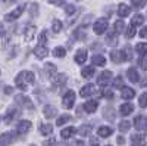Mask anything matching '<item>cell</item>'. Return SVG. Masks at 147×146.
I'll list each match as a JSON object with an SVG mask.
<instances>
[{
	"label": "cell",
	"instance_id": "47",
	"mask_svg": "<svg viewBox=\"0 0 147 146\" xmlns=\"http://www.w3.org/2000/svg\"><path fill=\"white\" fill-rule=\"evenodd\" d=\"M102 93H103V96H105V97H107V99H113V93H112V90L105 89Z\"/></svg>",
	"mask_w": 147,
	"mask_h": 146
},
{
	"label": "cell",
	"instance_id": "10",
	"mask_svg": "<svg viewBox=\"0 0 147 146\" xmlns=\"http://www.w3.org/2000/svg\"><path fill=\"white\" fill-rule=\"evenodd\" d=\"M43 114H44V117H46L47 120H52V118L56 117L57 111H56V108H55V106H52V105H46L44 109H43Z\"/></svg>",
	"mask_w": 147,
	"mask_h": 146
},
{
	"label": "cell",
	"instance_id": "24",
	"mask_svg": "<svg viewBox=\"0 0 147 146\" xmlns=\"http://www.w3.org/2000/svg\"><path fill=\"white\" fill-rule=\"evenodd\" d=\"M91 128H93V126H91V124H84V126H81V127L78 128L80 136H82V137H85V136H90Z\"/></svg>",
	"mask_w": 147,
	"mask_h": 146
},
{
	"label": "cell",
	"instance_id": "57",
	"mask_svg": "<svg viewBox=\"0 0 147 146\" xmlns=\"http://www.w3.org/2000/svg\"><path fill=\"white\" fill-rule=\"evenodd\" d=\"M31 146H35V145H31Z\"/></svg>",
	"mask_w": 147,
	"mask_h": 146
},
{
	"label": "cell",
	"instance_id": "4",
	"mask_svg": "<svg viewBox=\"0 0 147 146\" xmlns=\"http://www.w3.org/2000/svg\"><path fill=\"white\" fill-rule=\"evenodd\" d=\"M74 103H75V93H74V90H68L62 97V105L66 109H71L74 106Z\"/></svg>",
	"mask_w": 147,
	"mask_h": 146
},
{
	"label": "cell",
	"instance_id": "58",
	"mask_svg": "<svg viewBox=\"0 0 147 146\" xmlns=\"http://www.w3.org/2000/svg\"><path fill=\"white\" fill-rule=\"evenodd\" d=\"M107 146H109V145H107Z\"/></svg>",
	"mask_w": 147,
	"mask_h": 146
},
{
	"label": "cell",
	"instance_id": "31",
	"mask_svg": "<svg viewBox=\"0 0 147 146\" xmlns=\"http://www.w3.org/2000/svg\"><path fill=\"white\" fill-rule=\"evenodd\" d=\"M103 117L106 120H109V121H113L115 120V111L112 108H105L103 109Z\"/></svg>",
	"mask_w": 147,
	"mask_h": 146
},
{
	"label": "cell",
	"instance_id": "36",
	"mask_svg": "<svg viewBox=\"0 0 147 146\" xmlns=\"http://www.w3.org/2000/svg\"><path fill=\"white\" fill-rule=\"evenodd\" d=\"M136 50H137L141 56H144V55L147 53V43H138V44L136 46Z\"/></svg>",
	"mask_w": 147,
	"mask_h": 146
},
{
	"label": "cell",
	"instance_id": "48",
	"mask_svg": "<svg viewBox=\"0 0 147 146\" xmlns=\"http://www.w3.org/2000/svg\"><path fill=\"white\" fill-rule=\"evenodd\" d=\"M140 67H141L144 71H147V58H141V59H140Z\"/></svg>",
	"mask_w": 147,
	"mask_h": 146
},
{
	"label": "cell",
	"instance_id": "54",
	"mask_svg": "<svg viewBox=\"0 0 147 146\" xmlns=\"http://www.w3.org/2000/svg\"><path fill=\"white\" fill-rule=\"evenodd\" d=\"M118 143H119V145H124V143H125V139L122 137V136H119V137H118Z\"/></svg>",
	"mask_w": 147,
	"mask_h": 146
},
{
	"label": "cell",
	"instance_id": "49",
	"mask_svg": "<svg viewBox=\"0 0 147 146\" xmlns=\"http://www.w3.org/2000/svg\"><path fill=\"white\" fill-rule=\"evenodd\" d=\"M49 3H52V5H56V6H62L63 0H49Z\"/></svg>",
	"mask_w": 147,
	"mask_h": 146
},
{
	"label": "cell",
	"instance_id": "40",
	"mask_svg": "<svg viewBox=\"0 0 147 146\" xmlns=\"http://www.w3.org/2000/svg\"><path fill=\"white\" fill-rule=\"evenodd\" d=\"M60 30H62V22H60L59 19H55L53 24H52V31L53 33H59Z\"/></svg>",
	"mask_w": 147,
	"mask_h": 146
},
{
	"label": "cell",
	"instance_id": "27",
	"mask_svg": "<svg viewBox=\"0 0 147 146\" xmlns=\"http://www.w3.org/2000/svg\"><path fill=\"white\" fill-rule=\"evenodd\" d=\"M106 43L109 46H116L118 44V34L116 33H109L106 37Z\"/></svg>",
	"mask_w": 147,
	"mask_h": 146
},
{
	"label": "cell",
	"instance_id": "46",
	"mask_svg": "<svg viewBox=\"0 0 147 146\" xmlns=\"http://www.w3.org/2000/svg\"><path fill=\"white\" fill-rule=\"evenodd\" d=\"M134 35H136V28L129 25V28H127V37L128 39H132Z\"/></svg>",
	"mask_w": 147,
	"mask_h": 146
},
{
	"label": "cell",
	"instance_id": "25",
	"mask_svg": "<svg viewBox=\"0 0 147 146\" xmlns=\"http://www.w3.org/2000/svg\"><path fill=\"white\" fill-rule=\"evenodd\" d=\"M91 62L97 67H103V65H106V58L102 56V55H94L91 58Z\"/></svg>",
	"mask_w": 147,
	"mask_h": 146
},
{
	"label": "cell",
	"instance_id": "42",
	"mask_svg": "<svg viewBox=\"0 0 147 146\" xmlns=\"http://www.w3.org/2000/svg\"><path fill=\"white\" fill-rule=\"evenodd\" d=\"M138 105H140L141 108H146V106H147V93H146V92L140 96V99H138Z\"/></svg>",
	"mask_w": 147,
	"mask_h": 146
},
{
	"label": "cell",
	"instance_id": "59",
	"mask_svg": "<svg viewBox=\"0 0 147 146\" xmlns=\"http://www.w3.org/2000/svg\"><path fill=\"white\" fill-rule=\"evenodd\" d=\"M146 128H147V127H146Z\"/></svg>",
	"mask_w": 147,
	"mask_h": 146
},
{
	"label": "cell",
	"instance_id": "51",
	"mask_svg": "<svg viewBox=\"0 0 147 146\" xmlns=\"http://www.w3.org/2000/svg\"><path fill=\"white\" fill-rule=\"evenodd\" d=\"M43 145H44V146H53V145H55V139L50 137V140H46Z\"/></svg>",
	"mask_w": 147,
	"mask_h": 146
},
{
	"label": "cell",
	"instance_id": "7",
	"mask_svg": "<svg viewBox=\"0 0 147 146\" xmlns=\"http://www.w3.org/2000/svg\"><path fill=\"white\" fill-rule=\"evenodd\" d=\"M110 59H112L115 64L124 62V60L127 59L125 58V52H122V50H112V52H110Z\"/></svg>",
	"mask_w": 147,
	"mask_h": 146
},
{
	"label": "cell",
	"instance_id": "34",
	"mask_svg": "<svg viewBox=\"0 0 147 146\" xmlns=\"http://www.w3.org/2000/svg\"><path fill=\"white\" fill-rule=\"evenodd\" d=\"M71 120H72V117H71V115H68V114H65V115H62V117H59V118H57V121H56V126L62 127L63 124H66L68 121H71Z\"/></svg>",
	"mask_w": 147,
	"mask_h": 146
},
{
	"label": "cell",
	"instance_id": "35",
	"mask_svg": "<svg viewBox=\"0 0 147 146\" xmlns=\"http://www.w3.org/2000/svg\"><path fill=\"white\" fill-rule=\"evenodd\" d=\"M65 55H66V50L63 47L57 46V47L53 49V56H56V58H65Z\"/></svg>",
	"mask_w": 147,
	"mask_h": 146
},
{
	"label": "cell",
	"instance_id": "22",
	"mask_svg": "<svg viewBox=\"0 0 147 146\" xmlns=\"http://www.w3.org/2000/svg\"><path fill=\"white\" fill-rule=\"evenodd\" d=\"M132 111H134V106H132L131 103H124V105H121V108H119V112H121V115H124V117L129 115Z\"/></svg>",
	"mask_w": 147,
	"mask_h": 146
},
{
	"label": "cell",
	"instance_id": "2",
	"mask_svg": "<svg viewBox=\"0 0 147 146\" xmlns=\"http://www.w3.org/2000/svg\"><path fill=\"white\" fill-rule=\"evenodd\" d=\"M107 27H109V21H107V18H99V19L94 22L93 30H94V33H96L97 35H100V34H103V33L107 30Z\"/></svg>",
	"mask_w": 147,
	"mask_h": 146
},
{
	"label": "cell",
	"instance_id": "20",
	"mask_svg": "<svg viewBox=\"0 0 147 146\" xmlns=\"http://www.w3.org/2000/svg\"><path fill=\"white\" fill-rule=\"evenodd\" d=\"M121 96H122V99L129 101V99H132V97L136 96V92H134L131 87H124V89H122V92H121Z\"/></svg>",
	"mask_w": 147,
	"mask_h": 146
},
{
	"label": "cell",
	"instance_id": "32",
	"mask_svg": "<svg viewBox=\"0 0 147 146\" xmlns=\"http://www.w3.org/2000/svg\"><path fill=\"white\" fill-rule=\"evenodd\" d=\"M15 115H16V112L13 111V108H10L9 111H7V114L3 117V121H5V124H10L12 123V120L15 118Z\"/></svg>",
	"mask_w": 147,
	"mask_h": 146
},
{
	"label": "cell",
	"instance_id": "41",
	"mask_svg": "<svg viewBox=\"0 0 147 146\" xmlns=\"http://www.w3.org/2000/svg\"><path fill=\"white\" fill-rule=\"evenodd\" d=\"M38 44H40V46H46V44H47V31H46V30L41 31V34H40V37H38Z\"/></svg>",
	"mask_w": 147,
	"mask_h": 146
},
{
	"label": "cell",
	"instance_id": "30",
	"mask_svg": "<svg viewBox=\"0 0 147 146\" xmlns=\"http://www.w3.org/2000/svg\"><path fill=\"white\" fill-rule=\"evenodd\" d=\"M143 22H144V16L143 15H136V16H132L131 19V27H138V25H143Z\"/></svg>",
	"mask_w": 147,
	"mask_h": 146
},
{
	"label": "cell",
	"instance_id": "55",
	"mask_svg": "<svg viewBox=\"0 0 147 146\" xmlns=\"http://www.w3.org/2000/svg\"><path fill=\"white\" fill-rule=\"evenodd\" d=\"M72 146H84V143H82V142H75Z\"/></svg>",
	"mask_w": 147,
	"mask_h": 146
},
{
	"label": "cell",
	"instance_id": "38",
	"mask_svg": "<svg viewBox=\"0 0 147 146\" xmlns=\"http://www.w3.org/2000/svg\"><path fill=\"white\" fill-rule=\"evenodd\" d=\"M124 28H125V24H124V21H116L115 22V33L116 34H119V33H122L124 31Z\"/></svg>",
	"mask_w": 147,
	"mask_h": 146
},
{
	"label": "cell",
	"instance_id": "13",
	"mask_svg": "<svg viewBox=\"0 0 147 146\" xmlns=\"http://www.w3.org/2000/svg\"><path fill=\"white\" fill-rule=\"evenodd\" d=\"M13 139H15L13 133H3V134L0 136V145L7 146V145H10L12 142H13Z\"/></svg>",
	"mask_w": 147,
	"mask_h": 146
},
{
	"label": "cell",
	"instance_id": "5",
	"mask_svg": "<svg viewBox=\"0 0 147 146\" xmlns=\"http://www.w3.org/2000/svg\"><path fill=\"white\" fill-rule=\"evenodd\" d=\"M25 5H19L16 9H13V10H12L10 12V14H7L6 15V21H9V22H12V21H15V19H18L21 15H22V12L24 10H25Z\"/></svg>",
	"mask_w": 147,
	"mask_h": 146
},
{
	"label": "cell",
	"instance_id": "6",
	"mask_svg": "<svg viewBox=\"0 0 147 146\" xmlns=\"http://www.w3.org/2000/svg\"><path fill=\"white\" fill-rule=\"evenodd\" d=\"M110 80H112V72H110V71H103L102 74L97 77V84L102 86V87H105V86L109 84Z\"/></svg>",
	"mask_w": 147,
	"mask_h": 146
},
{
	"label": "cell",
	"instance_id": "23",
	"mask_svg": "<svg viewBox=\"0 0 147 146\" xmlns=\"http://www.w3.org/2000/svg\"><path fill=\"white\" fill-rule=\"evenodd\" d=\"M94 72H96L94 65H90V67H85V68H82L81 74H82V77H84V78H91V77L94 75Z\"/></svg>",
	"mask_w": 147,
	"mask_h": 146
},
{
	"label": "cell",
	"instance_id": "11",
	"mask_svg": "<svg viewBox=\"0 0 147 146\" xmlns=\"http://www.w3.org/2000/svg\"><path fill=\"white\" fill-rule=\"evenodd\" d=\"M34 53H35V56L38 58V59H44L47 55H49V49H47V46H37L35 49H34Z\"/></svg>",
	"mask_w": 147,
	"mask_h": 146
},
{
	"label": "cell",
	"instance_id": "29",
	"mask_svg": "<svg viewBox=\"0 0 147 146\" xmlns=\"http://www.w3.org/2000/svg\"><path fill=\"white\" fill-rule=\"evenodd\" d=\"M40 133L43 136H49L53 133V127L50 124H40Z\"/></svg>",
	"mask_w": 147,
	"mask_h": 146
},
{
	"label": "cell",
	"instance_id": "26",
	"mask_svg": "<svg viewBox=\"0 0 147 146\" xmlns=\"http://www.w3.org/2000/svg\"><path fill=\"white\" fill-rule=\"evenodd\" d=\"M53 83H55V87H60V86H63V84L66 83V75H65V74H59V75H55V78H53Z\"/></svg>",
	"mask_w": 147,
	"mask_h": 146
},
{
	"label": "cell",
	"instance_id": "17",
	"mask_svg": "<svg viewBox=\"0 0 147 146\" xmlns=\"http://www.w3.org/2000/svg\"><path fill=\"white\" fill-rule=\"evenodd\" d=\"M75 133H77V128H75V127H66V128H63L62 131H60V137L66 140V139L72 137Z\"/></svg>",
	"mask_w": 147,
	"mask_h": 146
},
{
	"label": "cell",
	"instance_id": "1",
	"mask_svg": "<svg viewBox=\"0 0 147 146\" xmlns=\"http://www.w3.org/2000/svg\"><path fill=\"white\" fill-rule=\"evenodd\" d=\"M35 81V77L31 71H21L19 74L15 78V84L16 87L21 90H27L28 89V84H32Z\"/></svg>",
	"mask_w": 147,
	"mask_h": 146
},
{
	"label": "cell",
	"instance_id": "53",
	"mask_svg": "<svg viewBox=\"0 0 147 146\" xmlns=\"http://www.w3.org/2000/svg\"><path fill=\"white\" fill-rule=\"evenodd\" d=\"M12 92H13V89H12V87H9V86L5 89V93H6V94H10Z\"/></svg>",
	"mask_w": 147,
	"mask_h": 146
},
{
	"label": "cell",
	"instance_id": "9",
	"mask_svg": "<svg viewBox=\"0 0 147 146\" xmlns=\"http://www.w3.org/2000/svg\"><path fill=\"white\" fill-rule=\"evenodd\" d=\"M97 106H99V102L94 101V99H91V101H87V102H85L82 108L85 109V112H87V114H93V112L97 111Z\"/></svg>",
	"mask_w": 147,
	"mask_h": 146
},
{
	"label": "cell",
	"instance_id": "18",
	"mask_svg": "<svg viewBox=\"0 0 147 146\" xmlns=\"http://www.w3.org/2000/svg\"><path fill=\"white\" fill-rule=\"evenodd\" d=\"M127 75H128V80H129L131 83H137V81L140 80V75H138V72H137L136 68H128Z\"/></svg>",
	"mask_w": 147,
	"mask_h": 146
},
{
	"label": "cell",
	"instance_id": "21",
	"mask_svg": "<svg viewBox=\"0 0 147 146\" xmlns=\"http://www.w3.org/2000/svg\"><path fill=\"white\" fill-rule=\"evenodd\" d=\"M129 12H131V9H129V6H127L125 3H121V5L118 6V15H119L121 18L128 16Z\"/></svg>",
	"mask_w": 147,
	"mask_h": 146
},
{
	"label": "cell",
	"instance_id": "56",
	"mask_svg": "<svg viewBox=\"0 0 147 146\" xmlns=\"http://www.w3.org/2000/svg\"><path fill=\"white\" fill-rule=\"evenodd\" d=\"M3 2H6V3H9V2H15V0H3Z\"/></svg>",
	"mask_w": 147,
	"mask_h": 146
},
{
	"label": "cell",
	"instance_id": "44",
	"mask_svg": "<svg viewBox=\"0 0 147 146\" xmlns=\"http://www.w3.org/2000/svg\"><path fill=\"white\" fill-rule=\"evenodd\" d=\"M131 2H132V6L136 9H141L146 5V0H131Z\"/></svg>",
	"mask_w": 147,
	"mask_h": 146
},
{
	"label": "cell",
	"instance_id": "33",
	"mask_svg": "<svg viewBox=\"0 0 147 146\" xmlns=\"http://www.w3.org/2000/svg\"><path fill=\"white\" fill-rule=\"evenodd\" d=\"M44 71L47 72V75L55 77V75H56V65H53V64H46V65H44Z\"/></svg>",
	"mask_w": 147,
	"mask_h": 146
},
{
	"label": "cell",
	"instance_id": "3",
	"mask_svg": "<svg viewBox=\"0 0 147 146\" xmlns=\"http://www.w3.org/2000/svg\"><path fill=\"white\" fill-rule=\"evenodd\" d=\"M15 102L18 103V105H21L22 108H27V109H34V103L31 102V99L28 96H24V94H16L15 96Z\"/></svg>",
	"mask_w": 147,
	"mask_h": 146
},
{
	"label": "cell",
	"instance_id": "12",
	"mask_svg": "<svg viewBox=\"0 0 147 146\" xmlns=\"http://www.w3.org/2000/svg\"><path fill=\"white\" fill-rule=\"evenodd\" d=\"M94 93H96V87L93 86V84H85V86L81 89V92H80V94L82 97H88V96H91Z\"/></svg>",
	"mask_w": 147,
	"mask_h": 146
},
{
	"label": "cell",
	"instance_id": "19",
	"mask_svg": "<svg viewBox=\"0 0 147 146\" xmlns=\"http://www.w3.org/2000/svg\"><path fill=\"white\" fill-rule=\"evenodd\" d=\"M74 59H75V62H77V64H84L85 60H87V50H84V49H80Z\"/></svg>",
	"mask_w": 147,
	"mask_h": 146
},
{
	"label": "cell",
	"instance_id": "28",
	"mask_svg": "<svg viewBox=\"0 0 147 146\" xmlns=\"http://www.w3.org/2000/svg\"><path fill=\"white\" fill-rule=\"evenodd\" d=\"M112 133H113V130L110 127H100L99 130H97V134H99L100 137H109Z\"/></svg>",
	"mask_w": 147,
	"mask_h": 146
},
{
	"label": "cell",
	"instance_id": "16",
	"mask_svg": "<svg viewBox=\"0 0 147 146\" xmlns=\"http://www.w3.org/2000/svg\"><path fill=\"white\" fill-rule=\"evenodd\" d=\"M35 33H37L35 25H28V27H27V30H25V33H24V37H25V41H31V40L34 39Z\"/></svg>",
	"mask_w": 147,
	"mask_h": 146
},
{
	"label": "cell",
	"instance_id": "14",
	"mask_svg": "<svg viewBox=\"0 0 147 146\" xmlns=\"http://www.w3.org/2000/svg\"><path fill=\"white\" fill-rule=\"evenodd\" d=\"M131 143H132V146H146V137L143 134H132Z\"/></svg>",
	"mask_w": 147,
	"mask_h": 146
},
{
	"label": "cell",
	"instance_id": "39",
	"mask_svg": "<svg viewBox=\"0 0 147 146\" xmlns=\"http://www.w3.org/2000/svg\"><path fill=\"white\" fill-rule=\"evenodd\" d=\"M129 127H131V123H129V121H121V123H119V131H122V133L128 131Z\"/></svg>",
	"mask_w": 147,
	"mask_h": 146
},
{
	"label": "cell",
	"instance_id": "37",
	"mask_svg": "<svg viewBox=\"0 0 147 146\" xmlns=\"http://www.w3.org/2000/svg\"><path fill=\"white\" fill-rule=\"evenodd\" d=\"M113 87H115V89H124V87H125V86H124V78H122L121 75H118V77L115 78Z\"/></svg>",
	"mask_w": 147,
	"mask_h": 146
},
{
	"label": "cell",
	"instance_id": "50",
	"mask_svg": "<svg viewBox=\"0 0 147 146\" xmlns=\"http://www.w3.org/2000/svg\"><path fill=\"white\" fill-rule=\"evenodd\" d=\"M140 37H143V39H147V27H144V28L140 31Z\"/></svg>",
	"mask_w": 147,
	"mask_h": 146
},
{
	"label": "cell",
	"instance_id": "45",
	"mask_svg": "<svg viewBox=\"0 0 147 146\" xmlns=\"http://www.w3.org/2000/svg\"><path fill=\"white\" fill-rule=\"evenodd\" d=\"M75 10H77V7L74 6V5H65V12H66L68 15H72Z\"/></svg>",
	"mask_w": 147,
	"mask_h": 146
},
{
	"label": "cell",
	"instance_id": "52",
	"mask_svg": "<svg viewBox=\"0 0 147 146\" xmlns=\"http://www.w3.org/2000/svg\"><path fill=\"white\" fill-rule=\"evenodd\" d=\"M3 34H5V27H3V24L0 22V37H3Z\"/></svg>",
	"mask_w": 147,
	"mask_h": 146
},
{
	"label": "cell",
	"instance_id": "43",
	"mask_svg": "<svg viewBox=\"0 0 147 146\" xmlns=\"http://www.w3.org/2000/svg\"><path fill=\"white\" fill-rule=\"evenodd\" d=\"M37 14H38V5H37V3H31V6H30V15L31 16H37Z\"/></svg>",
	"mask_w": 147,
	"mask_h": 146
},
{
	"label": "cell",
	"instance_id": "15",
	"mask_svg": "<svg viewBox=\"0 0 147 146\" xmlns=\"http://www.w3.org/2000/svg\"><path fill=\"white\" fill-rule=\"evenodd\" d=\"M134 126H136L137 130H143L147 127V118L143 117V115H138L136 120H134Z\"/></svg>",
	"mask_w": 147,
	"mask_h": 146
},
{
	"label": "cell",
	"instance_id": "8",
	"mask_svg": "<svg viewBox=\"0 0 147 146\" xmlns=\"http://www.w3.org/2000/svg\"><path fill=\"white\" fill-rule=\"evenodd\" d=\"M31 128V121L28 120H24V121H19L18 126H16V133H19V134H24V133L30 131Z\"/></svg>",
	"mask_w": 147,
	"mask_h": 146
}]
</instances>
